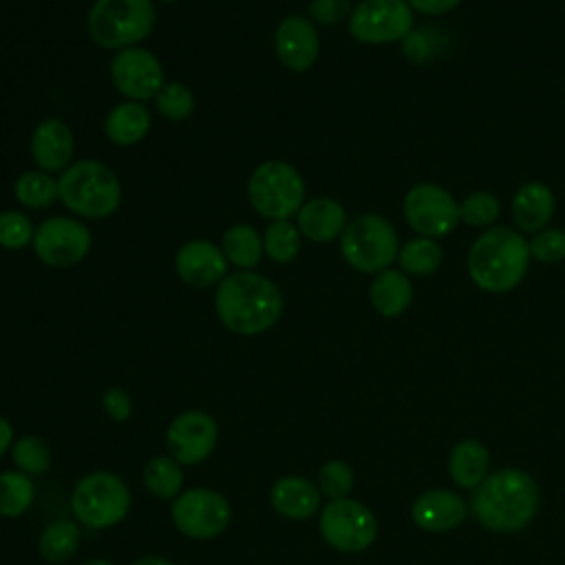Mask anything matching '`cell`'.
Instances as JSON below:
<instances>
[{
	"label": "cell",
	"mask_w": 565,
	"mask_h": 565,
	"mask_svg": "<svg viewBox=\"0 0 565 565\" xmlns=\"http://www.w3.org/2000/svg\"><path fill=\"white\" fill-rule=\"evenodd\" d=\"M395 265L411 278H428L444 265V245L437 238L413 236L399 245Z\"/></svg>",
	"instance_id": "obj_25"
},
{
	"label": "cell",
	"mask_w": 565,
	"mask_h": 565,
	"mask_svg": "<svg viewBox=\"0 0 565 565\" xmlns=\"http://www.w3.org/2000/svg\"><path fill=\"white\" fill-rule=\"evenodd\" d=\"M338 245L342 260L351 269L375 276L395 265L402 243L395 225L386 216L364 212L349 218Z\"/></svg>",
	"instance_id": "obj_5"
},
{
	"label": "cell",
	"mask_w": 565,
	"mask_h": 565,
	"mask_svg": "<svg viewBox=\"0 0 565 565\" xmlns=\"http://www.w3.org/2000/svg\"><path fill=\"white\" fill-rule=\"evenodd\" d=\"M170 516L183 536L207 541L227 530L232 508L227 499L212 488H190L172 501Z\"/></svg>",
	"instance_id": "obj_12"
},
{
	"label": "cell",
	"mask_w": 565,
	"mask_h": 565,
	"mask_svg": "<svg viewBox=\"0 0 565 565\" xmlns=\"http://www.w3.org/2000/svg\"><path fill=\"white\" fill-rule=\"evenodd\" d=\"M247 201L267 221L291 218L307 201V185L298 168L289 161L267 159L249 174Z\"/></svg>",
	"instance_id": "obj_7"
},
{
	"label": "cell",
	"mask_w": 565,
	"mask_h": 565,
	"mask_svg": "<svg viewBox=\"0 0 565 565\" xmlns=\"http://www.w3.org/2000/svg\"><path fill=\"white\" fill-rule=\"evenodd\" d=\"M110 82L115 90L130 102H148L166 84V73L159 57L143 46H128L110 60Z\"/></svg>",
	"instance_id": "obj_14"
},
{
	"label": "cell",
	"mask_w": 565,
	"mask_h": 565,
	"mask_svg": "<svg viewBox=\"0 0 565 565\" xmlns=\"http://www.w3.org/2000/svg\"><path fill=\"white\" fill-rule=\"evenodd\" d=\"M527 236L512 225H494L477 234L466 254V271L470 282L486 294H510L527 276L530 269Z\"/></svg>",
	"instance_id": "obj_2"
},
{
	"label": "cell",
	"mask_w": 565,
	"mask_h": 565,
	"mask_svg": "<svg viewBox=\"0 0 565 565\" xmlns=\"http://www.w3.org/2000/svg\"><path fill=\"white\" fill-rule=\"evenodd\" d=\"M402 55L411 64H430L439 51H441V33L435 29H413L402 42H399Z\"/></svg>",
	"instance_id": "obj_38"
},
{
	"label": "cell",
	"mask_w": 565,
	"mask_h": 565,
	"mask_svg": "<svg viewBox=\"0 0 565 565\" xmlns=\"http://www.w3.org/2000/svg\"><path fill=\"white\" fill-rule=\"evenodd\" d=\"M353 488V470L349 463L340 459H331L322 463L318 472V490L320 494L333 499H344Z\"/></svg>",
	"instance_id": "obj_39"
},
{
	"label": "cell",
	"mask_w": 565,
	"mask_h": 565,
	"mask_svg": "<svg viewBox=\"0 0 565 565\" xmlns=\"http://www.w3.org/2000/svg\"><path fill=\"white\" fill-rule=\"evenodd\" d=\"M530 258L541 265H558L565 260V230L547 225L527 236Z\"/></svg>",
	"instance_id": "obj_36"
},
{
	"label": "cell",
	"mask_w": 565,
	"mask_h": 565,
	"mask_svg": "<svg viewBox=\"0 0 565 565\" xmlns=\"http://www.w3.org/2000/svg\"><path fill=\"white\" fill-rule=\"evenodd\" d=\"M132 565H174V563L163 556H143V558H137Z\"/></svg>",
	"instance_id": "obj_44"
},
{
	"label": "cell",
	"mask_w": 565,
	"mask_h": 565,
	"mask_svg": "<svg viewBox=\"0 0 565 565\" xmlns=\"http://www.w3.org/2000/svg\"><path fill=\"white\" fill-rule=\"evenodd\" d=\"M353 11L351 0H309L307 7V18L316 26H338L349 20Z\"/></svg>",
	"instance_id": "obj_40"
},
{
	"label": "cell",
	"mask_w": 565,
	"mask_h": 565,
	"mask_svg": "<svg viewBox=\"0 0 565 565\" xmlns=\"http://www.w3.org/2000/svg\"><path fill=\"white\" fill-rule=\"evenodd\" d=\"M411 516L426 532H448L468 516V505L452 490H428L415 499Z\"/></svg>",
	"instance_id": "obj_21"
},
{
	"label": "cell",
	"mask_w": 565,
	"mask_h": 565,
	"mask_svg": "<svg viewBox=\"0 0 565 565\" xmlns=\"http://www.w3.org/2000/svg\"><path fill=\"white\" fill-rule=\"evenodd\" d=\"M31 247L38 260L49 267L64 269L82 263L88 256L93 247V234L79 218L49 216L35 227Z\"/></svg>",
	"instance_id": "obj_13"
},
{
	"label": "cell",
	"mask_w": 565,
	"mask_h": 565,
	"mask_svg": "<svg viewBox=\"0 0 565 565\" xmlns=\"http://www.w3.org/2000/svg\"><path fill=\"white\" fill-rule=\"evenodd\" d=\"M152 0H95L86 29L90 40L106 51H121L143 42L154 29Z\"/></svg>",
	"instance_id": "obj_6"
},
{
	"label": "cell",
	"mask_w": 565,
	"mask_h": 565,
	"mask_svg": "<svg viewBox=\"0 0 565 565\" xmlns=\"http://www.w3.org/2000/svg\"><path fill=\"white\" fill-rule=\"evenodd\" d=\"M221 249L236 269H254L263 258V234L249 223H234L225 230Z\"/></svg>",
	"instance_id": "obj_27"
},
{
	"label": "cell",
	"mask_w": 565,
	"mask_h": 565,
	"mask_svg": "<svg viewBox=\"0 0 565 565\" xmlns=\"http://www.w3.org/2000/svg\"><path fill=\"white\" fill-rule=\"evenodd\" d=\"M35 227L31 218L20 210L0 212V247L9 252L24 249L33 243Z\"/></svg>",
	"instance_id": "obj_37"
},
{
	"label": "cell",
	"mask_w": 565,
	"mask_h": 565,
	"mask_svg": "<svg viewBox=\"0 0 565 565\" xmlns=\"http://www.w3.org/2000/svg\"><path fill=\"white\" fill-rule=\"evenodd\" d=\"M79 525L75 521L68 519H60V521H51L40 539H38V552L46 563H66L79 547Z\"/></svg>",
	"instance_id": "obj_28"
},
{
	"label": "cell",
	"mask_w": 565,
	"mask_h": 565,
	"mask_svg": "<svg viewBox=\"0 0 565 565\" xmlns=\"http://www.w3.org/2000/svg\"><path fill=\"white\" fill-rule=\"evenodd\" d=\"M102 406L106 411V415L115 422H128L132 415V399L130 395L119 388V386H110L104 391L102 395Z\"/></svg>",
	"instance_id": "obj_41"
},
{
	"label": "cell",
	"mask_w": 565,
	"mask_h": 565,
	"mask_svg": "<svg viewBox=\"0 0 565 565\" xmlns=\"http://www.w3.org/2000/svg\"><path fill=\"white\" fill-rule=\"evenodd\" d=\"M82 565H113V563L106 561V558H88V561H84Z\"/></svg>",
	"instance_id": "obj_45"
},
{
	"label": "cell",
	"mask_w": 565,
	"mask_h": 565,
	"mask_svg": "<svg viewBox=\"0 0 565 565\" xmlns=\"http://www.w3.org/2000/svg\"><path fill=\"white\" fill-rule=\"evenodd\" d=\"M556 214V194L554 190L539 179L523 181L510 199L512 227L530 236L552 223Z\"/></svg>",
	"instance_id": "obj_19"
},
{
	"label": "cell",
	"mask_w": 565,
	"mask_h": 565,
	"mask_svg": "<svg viewBox=\"0 0 565 565\" xmlns=\"http://www.w3.org/2000/svg\"><path fill=\"white\" fill-rule=\"evenodd\" d=\"M488 448L477 439H463L450 450L448 470L459 488L475 490L488 477Z\"/></svg>",
	"instance_id": "obj_26"
},
{
	"label": "cell",
	"mask_w": 565,
	"mask_h": 565,
	"mask_svg": "<svg viewBox=\"0 0 565 565\" xmlns=\"http://www.w3.org/2000/svg\"><path fill=\"white\" fill-rule=\"evenodd\" d=\"M347 223H349V216L344 205L331 196L307 199L296 214V225L302 238H309L311 243L338 241Z\"/></svg>",
	"instance_id": "obj_20"
},
{
	"label": "cell",
	"mask_w": 565,
	"mask_h": 565,
	"mask_svg": "<svg viewBox=\"0 0 565 565\" xmlns=\"http://www.w3.org/2000/svg\"><path fill=\"white\" fill-rule=\"evenodd\" d=\"M29 152L38 170L44 172H62L73 161L75 137L68 124L57 117H46L38 121L29 137Z\"/></svg>",
	"instance_id": "obj_18"
},
{
	"label": "cell",
	"mask_w": 565,
	"mask_h": 565,
	"mask_svg": "<svg viewBox=\"0 0 565 565\" xmlns=\"http://www.w3.org/2000/svg\"><path fill=\"white\" fill-rule=\"evenodd\" d=\"M320 534L338 552L358 554L373 545L377 521L373 512L355 499H333L320 510Z\"/></svg>",
	"instance_id": "obj_11"
},
{
	"label": "cell",
	"mask_w": 565,
	"mask_h": 565,
	"mask_svg": "<svg viewBox=\"0 0 565 565\" xmlns=\"http://www.w3.org/2000/svg\"><path fill=\"white\" fill-rule=\"evenodd\" d=\"M143 486L157 499H177L183 492L181 463L170 455H157L143 466Z\"/></svg>",
	"instance_id": "obj_30"
},
{
	"label": "cell",
	"mask_w": 565,
	"mask_h": 565,
	"mask_svg": "<svg viewBox=\"0 0 565 565\" xmlns=\"http://www.w3.org/2000/svg\"><path fill=\"white\" fill-rule=\"evenodd\" d=\"M227 265L221 245L207 238L185 241L174 254V271L179 280L196 289L216 287L227 276Z\"/></svg>",
	"instance_id": "obj_17"
},
{
	"label": "cell",
	"mask_w": 565,
	"mask_h": 565,
	"mask_svg": "<svg viewBox=\"0 0 565 565\" xmlns=\"http://www.w3.org/2000/svg\"><path fill=\"white\" fill-rule=\"evenodd\" d=\"M9 446H13V428L9 419L0 417V457L9 450Z\"/></svg>",
	"instance_id": "obj_43"
},
{
	"label": "cell",
	"mask_w": 565,
	"mask_h": 565,
	"mask_svg": "<svg viewBox=\"0 0 565 565\" xmlns=\"http://www.w3.org/2000/svg\"><path fill=\"white\" fill-rule=\"evenodd\" d=\"M60 201L82 218H108L121 203V181L115 170L97 159H79L57 177Z\"/></svg>",
	"instance_id": "obj_4"
},
{
	"label": "cell",
	"mask_w": 565,
	"mask_h": 565,
	"mask_svg": "<svg viewBox=\"0 0 565 565\" xmlns=\"http://www.w3.org/2000/svg\"><path fill=\"white\" fill-rule=\"evenodd\" d=\"M194 93L181 82H166L154 95L157 113L168 121H183L194 113Z\"/></svg>",
	"instance_id": "obj_35"
},
{
	"label": "cell",
	"mask_w": 565,
	"mask_h": 565,
	"mask_svg": "<svg viewBox=\"0 0 565 565\" xmlns=\"http://www.w3.org/2000/svg\"><path fill=\"white\" fill-rule=\"evenodd\" d=\"M302 245V234L289 218L269 221L263 232V254L274 263H291Z\"/></svg>",
	"instance_id": "obj_32"
},
{
	"label": "cell",
	"mask_w": 565,
	"mask_h": 565,
	"mask_svg": "<svg viewBox=\"0 0 565 565\" xmlns=\"http://www.w3.org/2000/svg\"><path fill=\"white\" fill-rule=\"evenodd\" d=\"M402 216L415 236L446 238L459 223V201L455 194L435 181L413 183L402 199Z\"/></svg>",
	"instance_id": "obj_9"
},
{
	"label": "cell",
	"mask_w": 565,
	"mask_h": 565,
	"mask_svg": "<svg viewBox=\"0 0 565 565\" xmlns=\"http://www.w3.org/2000/svg\"><path fill=\"white\" fill-rule=\"evenodd\" d=\"M320 490L316 483L300 475H287L274 481L269 490L271 508L291 521H305L320 510Z\"/></svg>",
	"instance_id": "obj_22"
},
{
	"label": "cell",
	"mask_w": 565,
	"mask_h": 565,
	"mask_svg": "<svg viewBox=\"0 0 565 565\" xmlns=\"http://www.w3.org/2000/svg\"><path fill=\"white\" fill-rule=\"evenodd\" d=\"M11 459L15 468L29 477H40L51 468V450L38 435H24L13 441Z\"/></svg>",
	"instance_id": "obj_34"
},
{
	"label": "cell",
	"mask_w": 565,
	"mask_h": 565,
	"mask_svg": "<svg viewBox=\"0 0 565 565\" xmlns=\"http://www.w3.org/2000/svg\"><path fill=\"white\" fill-rule=\"evenodd\" d=\"M278 62L291 73H307L320 55V35L307 15H287L274 31Z\"/></svg>",
	"instance_id": "obj_16"
},
{
	"label": "cell",
	"mask_w": 565,
	"mask_h": 565,
	"mask_svg": "<svg viewBox=\"0 0 565 565\" xmlns=\"http://www.w3.org/2000/svg\"><path fill=\"white\" fill-rule=\"evenodd\" d=\"M35 499V486L29 475L20 470L0 472V516H22Z\"/></svg>",
	"instance_id": "obj_31"
},
{
	"label": "cell",
	"mask_w": 565,
	"mask_h": 565,
	"mask_svg": "<svg viewBox=\"0 0 565 565\" xmlns=\"http://www.w3.org/2000/svg\"><path fill=\"white\" fill-rule=\"evenodd\" d=\"M415 298L413 278L397 267H388L371 278L369 302L382 318L404 316Z\"/></svg>",
	"instance_id": "obj_23"
},
{
	"label": "cell",
	"mask_w": 565,
	"mask_h": 565,
	"mask_svg": "<svg viewBox=\"0 0 565 565\" xmlns=\"http://www.w3.org/2000/svg\"><path fill=\"white\" fill-rule=\"evenodd\" d=\"M539 501V486L527 472L503 468L475 488L470 512L486 530L508 534L523 530L536 516Z\"/></svg>",
	"instance_id": "obj_3"
},
{
	"label": "cell",
	"mask_w": 565,
	"mask_h": 565,
	"mask_svg": "<svg viewBox=\"0 0 565 565\" xmlns=\"http://www.w3.org/2000/svg\"><path fill=\"white\" fill-rule=\"evenodd\" d=\"M130 510V490L121 477L108 470L84 475L71 494V512L79 525L106 530L126 519Z\"/></svg>",
	"instance_id": "obj_8"
},
{
	"label": "cell",
	"mask_w": 565,
	"mask_h": 565,
	"mask_svg": "<svg viewBox=\"0 0 565 565\" xmlns=\"http://www.w3.org/2000/svg\"><path fill=\"white\" fill-rule=\"evenodd\" d=\"M159 2H168L170 4V2H179V0H159Z\"/></svg>",
	"instance_id": "obj_46"
},
{
	"label": "cell",
	"mask_w": 565,
	"mask_h": 565,
	"mask_svg": "<svg viewBox=\"0 0 565 565\" xmlns=\"http://www.w3.org/2000/svg\"><path fill=\"white\" fill-rule=\"evenodd\" d=\"M347 29L360 44H399L415 29V11L406 0H360L353 4Z\"/></svg>",
	"instance_id": "obj_10"
},
{
	"label": "cell",
	"mask_w": 565,
	"mask_h": 565,
	"mask_svg": "<svg viewBox=\"0 0 565 565\" xmlns=\"http://www.w3.org/2000/svg\"><path fill=\"white\" fill-rule=\"evenodd\" d=\"M415 15L424 18H441L461 7L463 0H406Z\"/></svg>",
	"instance_id": "obj_42"
},
{
	"label": "cell",
	"mask_w": 565,
	"mask_h": 565,
	"mask_svg": "<svg viewBox=\"0 0 565 565\" xmlns=\"http://www.w3.org/2000/svg\"><path fill=\"white\" fill-rule=\"evenodd\" d=\"M152 126L150 110L141 102L124 99L115 104L104 119V135L110 143L128 148L139 143Z\"/></svg>",
	"instance_id": "obj_24"
},
{
	"label": "cell",
	"mask_w": 565,
	"mask_h": 565,
	"mask_svg": "<svg viewBox=\"0 0 565 565\" xmlns=\"http://www.w3.org/2000/svg\"><path fill=\"white\" fill-rule=\"evenodd\" d=\"M13 196L26 210H44L60 199L57 179L44 170H26L15 179Z\"/></svg>",
	"instance_id": "obj_29"
},
{
	"label": "cell",
	"mask_w": 565,
	"mask_h": 565,
	"mask_svg": "<svg viewBox=\"0 0 565 565\" xmlns=\"http://www.w3.org/2000/svg\"><path fill=\"white\" fill-rule=\"evenodd\" d=\"M218 439V424L210 413L185 411L177 415L166 430V446L170 457L181 466H196L205 461Z\"/></svg>",
	"instance_id": "obj_15"
},
{
	"label": "cell",
	"mask_w": 565,
	"mask_h": 565,
	"mask_svg": "<svg viewBox=\"0 0 565 565\" xmlns=\"http://www.w3.org/2000/svg\"><path fill=\"white\" fill-rule=\"evenodd\" d=\"M459 216L463 225L483 232L497 225L501 216V201L490 190H472L459 201Z\"/></svg>",
	"instance_id": "obj_33"
},
{
	"label": "cell",
	"mask_w": 565,
	"mask_h": 565,
	"mask_svg": "<svg viewBox=\"0 0 565 565\" xmlns=\"http://www.w3.org/2000/svg\"><path fill=\"white\" fill-rule=\"evenodd\" d=\"M285 300L274 280L252 269L227 274L214 291V311L221 324L236 335L269 331L282 316Z\"/></svg>",
	"instance_id": "obj_1"
}]
</instances>
